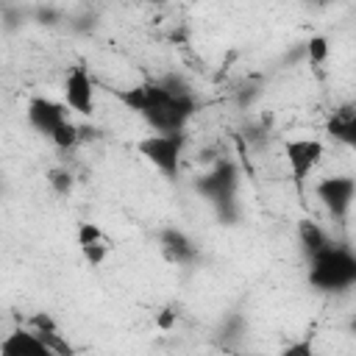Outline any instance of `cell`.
<instances>
[{
	"label": "cell",
	"instance_id": "obj_9",
	"mask_svg": "<svg viewBox=\"0 0 356 356\" xmlns=\"http://www.w3.org/2000/svg\"><path fill=\"white\" fill-rule=\"evenodd\" d=\"M28 328L56 353V356H75V348H72V342L61 334V328H58V323L53 320V314H47V312H36V314H31V320H28Z\"/></svg>",
	"mask_w": 356,
	"mask_h": 356
},
{
	"label": "cell",
	"instance_id": "obj_3",
	"mask_svg": "<svg viewBox=\"0 0 356 356\" xmlns=\"http://www.w3.org/2000/svg\"><path fill=\"white\" fill-rule=\"evenodd\" d=\"M195 189L217 209L222 222H234L236 220L234 197H236V189H239V170H236L234 161H228V159L217 161L206 175H200L195 181Z\"/></svg>",
	"mask_w": 356,
	"mask_h": 356
},
{
	"label": "cell",
	"instance_id": "obj_15",
	"mask_svg": "<svg viewBox=\"0 0 356 356\" xmlns=\"http://www.w3.org/2000/svg\"><path fill=\"white\" fill-rule=\"evenodd\" d=\"M75 236H78V248H81V250H83V248H95V245H108V242H111V239L103 234V228H100L97 222H89V220L78 225V234H75Z\"/></svg>",
	"mask_w": 356,
	"mask_h": 356
},
{
	"label": "cell",
	"instance_id": "obj_14",
	"mask_svg": "<svg viewBox=\"0 0 356 356\" xmlns=\"http://www.w3.org/2000/svg\"><path fill=\"white\" fill-rule=\"evenodd\" d=\"M81 139H83V131H81V125H75L72 120H70V122H64V125L50 136V142H53L58 150H72Z\"/></svg>",
	"mask_w": 356,
	"mask_h": 356
},
{
	"label": "cell",
	"instance_id": "obj_1",
	"mask_svg": "<svg viewBox=\"0 0 356 356\" xmlns=\"http://www.w3.org/2000/svg\"><path fill=\"white\" fill-rule=\"evenodd\" d=\"M114 97L134 114H139L153 134H184V125L197 111V100L189 83L178 75L145 81L131 89H114Z\"/></svg>",
	"mask_w": 356,
	"mask_h": 356
},
{
	"label": "cell",
	"instance_id": "obj_10",
	"mask_svg": "<svg viewBox=\"0 0 356 356\" xmlns=\"http://www.w3.org/2000/svg\"><path fill=\"white\" fill-rule=\"evenodd\" d=\"M159 248H161L164 259L172 264H192L197 259L195 242L181 228H161L159 231Z\"/></svg>",
	"mask_w": 356,
	"mask_h": 356
},
{
	"label": "cell",
	"instance_id": "obj_8",
	"mask_svg": "<svg viewBox=\"0 0 356 356\" xmlns=\"http://www.w3.org/2000/svg\"><path fill=\"white\" fill-rule=\"evenodd\" d=\"M28 122L33 131H39L42 136H53L64 122H70V108L67 103H58V100H50V97H31L28 100Z\"/></svg>",
	"mask_w": 356,
	"mask_h": 356
},
{
	"label": "cell",
	"instance_id": "obj_5",
	"mask_svg": "<svg viewBox=\"0 0 356 356\" xmlns=\"http://www.w3.org/2000/svg\"><path fill=\"white\" fill-rule=\"evenodd\" d=\"M314 195L331 220L345 222V217L356 200V178L353 175H328V178L317 181Z\"/></svg>",
	"mask_w": 356,
	"mask_h": 356
},
{
	"label": "cell",
	"instance_id": "obj_2",
	"mask_svg": "<svg viewBox=\"0 0 356 356\" xmlns=\"http://www.w3.org/2000/svg\"><path fill=\"white\" fill-rule=\"evenodd\" d=\"M309 284L320 292H348L356 286V253L345 245H328L309 259Z\"/></svg>",
	"mask_w": 356,
	"mask_h": 356
},
{
	"label": "cell",
	"instance_id": "obj_18",
	"mask_svg": "<svg viewBox=\"0 0 356 356\" xmlns=\"http://www.w3.org/2000/svg\"><path fill=\"white\" fill-rule=\"evenodd\" d=\"M278 356H317L314 353V339L312 337H300V339L289 342Z\"/></svg>",
	"mask_w": 356,
	"mask_h": 356
},
{
	"label": "cell",
	"instance_id": "obj_20",
	"mask_svg": "<svg viewBox=\"0 0 356 356\" xmlns=\"http://www.w3.org/2000/svg\"><path fill=\"white\" fill-rule=\"evenodd\" d=\"M350 331L356 334V314H353V320H350Z\"/></svg>",
	"mask_w": 356,
	"mask_h": 356
},
{
	"label": "cell",
	"instance_id": "obj_11",
	"mask_svg": "<svg viewBox=\"0 0 356 356\" xmlns=\"http://www.w3.org/2000/svg\"><path fill=\"white\" fill-rule=\"evenodd\" d=\"M0 356H56L31 328H14L0 342Z\"/></svg>",
	"mask_w": 356,
	"mask_h": 356
},
{
	"label": "cell",
	"instance_id": "obj_6",
	"mask_svg": "<svg viewBox=\"0 0 356 356\" xmlns=\"http://www.w3.org/2000/svg\"><path fill=\"white\" fill-rule=\"evenodd\" d=\"M323 142L320 139H309V136H300V139H289L284 145V156H286V167H289V175H292V184L298 189H303L309 172L323 161Z\"/></svg>",
	"mask_w": 356,
	"mask_h": 356
},
{
	"label": "cell",
	"instance_id": "obj_16",
	"mask_svg": "<svg viewBox=\"0 0 356 356\" xmlns=\"http://www.w3.org/2000/svg\"><path fill=\"white\" fill-rule=\"evenodd\" d=\"M47 184H50V189H53L56 195H61V197H67V195L75 189V178H72V172H70L67 167H53V170L47 172Z\"/></svg>",
	"mask_w": 356,
	"mask_h": 356
},
{
	"label": "cell",
	"instance_id": "obj_12",
	"mask_svg": "<svg viewBox=\"0 0 356 356\" xmlns=\"http://www.w3.org/2000/svg\"><path fill=\"white\" fill-rule=\"evenodd\" d=\"M325 134L334 136L337 142L348 145L350 150H356V100L345 103L339 108H334L325 120Z\"/></svg>",
	"mask_w": 356,
	"mask_h": 356
},
{
	"label": "cell",
	"instance_id": "obj_19",
	"mask_svg": "<svg viewBox=\"0 0 356 356\" xmlns=\"http://www.w3.org/2000/svg\"><path fill=\"white\" fill-rule=\"evenodd\" d=\"M175 320H178V312L172 306H164L161 312H156V328H161V331H170L175 325Z\"/></svg>",
	"mask_w": 356,
	"mask_h": 356
},
{
	"label": "cell",
	"instance_id": "obj_17",
	"mask_svg": "<svg viewBox=\"0 0 356 356\" xmlns=\"http://www.w3.org/2000/svg\"><path fill=\"white\" fill-rule=\"evenodd\" d=\"M306 56L312 64H323L328 58V39L325 36H312L306 42Z\"/></svg>",
	"mask_w": 356,
	"mask_h": 356
},
{
	"label": "cell",
	"instance_id": "obj_13",
	"mask_svg": "<svg viewBox=\"0 0 356 356\" xmlns=\"http://www.w3.org/2000/svg\"><path fill=\"white\" fill-rule=\"evenodd\" d=\"M298 242H300L306 259H314V256L323 253L328 245H334L331 236L320 228V222H314V220H309V217L298 220Z\"/></svg>",
	"mask_w": 356,
	"mask_h": 356
},
{
	"label": "cell",
	"instance_id": "obj_7",
	"mask_svg": "<svg viewBox=\"0 0 356 356\" xmlns=\"http://www.w3.org/2000/svg\"><path fill=\"white\" fill-rule=\"evenodd\" d=\"M64 103L70 111L92 117L95 111V78L83 64H75L64 78Z\"/></svg>",
	"mask_w": 356,
	"mask_h": 356
},
{
	"label": "cell",
	"instance_id": "obj_4",
	"mask_svg": "<svg viewBox=\"0 0 356 356\" xmlns=\"http://www.w3.org/2000/svg\"><path fill=\"white\" fill-rule=\"evenodd\" d=\"M186 147V134H150L136 142L139 156L153 164L167 181H175L181 172V156Z\"/></svg>",
	"mask_w": 356,
	"mask_h": 356
}]
</instances>
